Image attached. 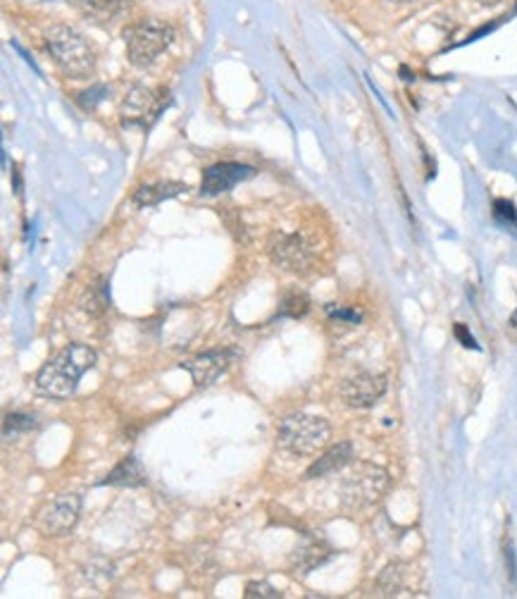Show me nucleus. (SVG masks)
<instances>
[{
    "instance_id": "obj_27",
    "label": "nucleus",
    "mask_w": 517,
    "mask_h": 599,
    "mask_svg": "<svg viewBox=\"0 0 517 599\" xmlns=\"http://www.w3.org/2000/svg\"><path fill=\"white\" fill-rule=\"evenodd\" d=\"M479 5H498V3H504V0H477Z\"/></svg>"
},
{
    "instance_id": "obj_11",
    "label": "nucleus",
    "mask_w": 517,
    "mask_h": 599,
    "mask_svg": "<svg viewBox=\"0 0 517 599\" xmlns=\"http://www.w3.org/2000/svg\"><path fill=\"white\" fill-rule=\"evenodd\" d=\"M256 175L250 165L242 163H217L203 172V182H200V193L203 196H220V193L234 189L239 182H246Z\"/></svg>"
},
{
    "instance_id": "obj_2",
    "label": "nucleus",
    "mask_w": 517,
    "mask_h": 599,
    "mask_svg": "<svg viewBox=\"0 0 517 599\" xmlns=\"http://www.w3.org/2000/svg\"><path fill=\"white\" fill-rule=\"evenodd\" d=\"M43 41L64 77L89 79L96 72V50L74 27L53 24L46 29Z\"/></svg>"
},
{
    "instance_id": "obj_9",
    "label": "nucleus",
    "mask_w": 517,
    "mask_h": 599,
    "mask_svg": "<svg viewBox=\"0 0 517 599\" xmlns=\"http://www.w3.org/2000/svg\"><path fill=\"white\" fill-rule=\"evenodd\" d=\"M386 387H389V382L384 375L360 372V375L343 380L341 399L346 401V406L351 408H372L386 394Z\"/></svg>"
},
{
    "instance_id": "obj_3",
    "label": "nucleus",
    "mask_w": 517,
    "mask_h": 599,
    "mask_svg": "<svg viewBox=\"0 0 517 599\" xmlns=\"http://www.w3.org/2000/svg\"><path fill=\"white\" fill-rule=\"evenodd\" d=\"M329 437H332L329 423L310 414L286 415L276 428L279 449L293 457H315L329 444Z\"/></svg>"
},
{
    "instance_id": "obj_25",
    "label": "nucleus",
    "mask_w": 517,
    "mask_h": 599,
    "mask_svg": "<svg viewBox=\"0 0 517 599\" xmlns=\"http://www.w3.org/2000/svg\"><path fill=\"white\" fill-rule=\"evenodd\" d=\"M453 335L461 339V344L465 347V349H479V344H477V339L472 335H470V329L462 325V322H455L453 328Z\"/></svg>"
},
{
    "instance_id": "obj_8",
    "label": "nucleus",
    "mask_w": 517,
    "mask_h": 599,
    "mask_svg": "<svg viewBox=\"0 0 517 599\" xmlns=\"http://www.w3.org/2000/svg\"><path fill=\"white\" fill-rule=\"evenodd\" d=\"M79 514H81V497L74 492L60 494L38 511L36 528L41 530L43 535L60 537L77 526Z\"/></svg>"
},
{
    "instance_id": "obj_5",
    "label": "nucleus",
    "mask_w": 517,
    "mask_h": 599,
    "mask_svg": "<svg viewBox=\"0 0 517 599\" xmlns=\"http://www.w3.org/2000/svg\"><path fill=\"white\" fill-rule=\"evenodd\" d=\"M174 41V29L160 20H139L124 29V46H127L129 63L136 67H148L160 53L170 48Z\"/></svg>"
},
{
    "instance_id": "obj_24",
    "label": "nucleus",
    "mask_w": 517,
    "mask_h": 599,
    "mask_svg": "<svg viewBox=\"0 0 517 599\" xmlns=\"http://www.w3.org/2000/svg\"><path fill=\"white\" fill-rule=\"evenodd\" d=\"M326 313L332 315V318H339V321H346V322H360L362 315L358 313V311H353V308H341V306H334V304H329L326 306Z\"/></svg>"
},
{
    "instance_id": "obj_4",
    "label": "nucleus",
    "mask_w": 517,
    "mask_h": 599,
    "mask_svg": "<svg viewBox=\"0 0 517 599\" xmlns=\"http://www.w3.org/2000/svg\"><path fill=\"white\" fill-rule=\"evenodd\" d=\"M389 485V475L384 468L372 464H353L346 478L341 483V504L351 514H360L368 511L382 500Z\"/></svg>"
},
{
    "instance_id": "obj_23",
    "label": "nucleus",
    "mask_w": 517,
    "mask_h": 599,
    "mask_svg": "<svg viewBox=\"0 0 517 599\" xmlns=\"http://www.w3.org/2000/svg\"><path fill=\"white\" fill-rule=\"evenodd\" d=\"M106 96H107L106 86H93V89H89V91L79 93V106L84 107V110H93V107L98 106L100 100L106 98Z\"/></svg>"
},
{
    "instance_id": "obj_28",
    "label": "nucleus",
    "mask_w": 517,
    "mask_h": 599,
    "mask_svg": "<svg viewBox=\"0 0 517 599\" xmlns=\"http://www.w3.org/2000/svg\"><path fill=\"white\" fill-rule=\"evenodd\" d=\"M394 3H411V0H394Z\"/></svg>"
},
{
    "instance_id": "obj_19",
    "label": "nucleus",
    "mask_w": 517,
    "mask_h": 599,
    "mask_svg": "<svg viewBox=\"0 0 517 599\" xmlns=\"http://www.w3.org/2000/svg\"><path fill=\"white\" fill-rule=\"evenodd\" d=\"M403 569L398 564L389 566V569H384L379 580H377V595H382V597H396L398 590L403 587Z\"/></svg>"
},
{
    "instance_id": "obj_26",
    "label": "nucleus",
    "mask_w": 517,
    "mask_h": 599,
    "mask_svg": "<svg viewBox=\"0 0 517 599\" xmlns=\"http://www.w3.org/2000/svg\"><path fill=\"white\" fill-rule=\"evenodd\" d=\"M505 564H508V576L511 580L517 578V566H515V552H513L511 543L505 544Z\"/></svg>"
},
{
    "instance_id": "obj_15",
    "label": "nucleus",
    "mask_w": 517,
    "mask_h": 599,
    "mask_svg": "<svg viewBox=\"0 0 517 599\" xmlns=\"http://www.w3.org/2000/svg\"><path fill=\"white\" fill-rule=\"evenodd\" d=\"M79 13L96 21H114L129 10V0H70Z\"/></svg>"
},
{
    "instance_id": "obj_20",
    "label": "nucleus",
    "mask_w": 517,
    "mask_h": 599,
    "mask_svg": "<svg viewBox=\"0 0 517 599\" xmlns=\"http://www.w3.org/2000/svg\"><path fill=\"white\" fill-rule=\"evenodd\" d=\"M36 428V418L27 414H7L3 421V437L5 440H14V437L24 435L29 430Z\"/></svg>"
},
{
    "instance_id": "obj_12",
    "label": "nucleus",
    "mask_w": 517,
    "mask_h": 599,
    "mask_svg": "<svg viewBox=\"0 0 517 599\" xmlns=\"http://www.w3.org/2000/svg\"><path fill=\"white\" fill-rule=\"evenodd\" d=\"M332 557V547L319 533H305L296 544L293 552V566L301 573H310L312 569H318Z\"/></svg>"
},
{
    "instance_id": "obj_6",
    "label": "nucleus",
    "mask_w": 517,
    "mask_h": 599,
    "mask_svg": "<svg viewBox=\"0 0 517 599\" xmlns=\"http://www.w3.org/2000/svg\"><path fill=\"white\" fill-rule=\"evenodd\" d=\"M170 103V93L153 91L146 86H134L120 106V120L124 127L148 129Z\"/></svg>"
},
{
    "instance_id": "obj_10",
    "label": "nucleus",
    "mask_w": 517,
    "mask_h": 599,
    "mask_svg": "<svg viewBox=\"0 0 517 599\" xmlns=\"http://www.w3.org/2000/svg\"><path fill=\"white\" fill-rule=\"evenodd\" d=\"M236 358H239V351H234V349L208 351V354H200V356L182 364V368L191 375L193 385L208 387V385H213L215 380L220 378L222 372H227V368L234 364Z\"/></svg>"
},
{
    "instance_id": "obj_14",
    "label": "nucleus",
    "mask_w": 517,
    "mask_h": 599,
    "mask_svg": "<svg viewBox=\"0 0 517 599\" xmlns=\"http://www.w3.org/2000/svg\"><path fill=\"white\" fill-rule=\"evenodd\" d=\"M189 192V186L182 184V182H156V184H143L139 186L131 196L136 208H148L157 206L167 199H174L179 193Z\"/></svg>"
},
{
    "instance_id": "obj_1",
    "label": "nucleus",
    "mask_w": 517,
    "mask_h": 599,
    "mask_svg": "<svg viewBox=\"0 0 517 599\" xmlns=\"http://www.w3.org/2000/svg\"><path fill=\"white\" fill-rule=\"evenodd\" d=\"M93 365H96V351L91 347L70 344L43 365L36 378V389L50 399H67L74 394L84 372L91 371Z\"/></svg>"
},
{
    "instance_id": "obj_21",
    "label": "nucleus",
    "mask_w": 517,
    "mask_h": 599,
    "mask_svg": "<svg viewBox=\"0 0 517 599\" xmlns=\"http://www.w3.org/2000/svg\"><path fill=\"white\" fill-rule=\"evenodd\" d=\"M494 218H496V222L501 225V227L513 229L517 225L515 203H511V201H505V199L494 201Z\"/></svg>"
},
{
    "instance_id": "obj_17",
    "label": "nucleus",
    "mask_w": 517,
    "mask_h": 599,
    "mask_svg": "<svg viewBox=\"0 0 517 599\" xmlns=\"http://www.w3.org/2000/svg\"><path fill=\"white\" fill-rule=\"evenodd\" d=\"M107 304H110V296H107V279L106 278H96L93 282H89L79 299V306L84 313H89L91 318H98L107 311Z\"/></svg>"
},
{
    "instance_id": "obj_29",
    "label": "nucleus",
    "mask_w": 517,
    "mask_h": 599,
    "mask_svg": "<svg viewBox=\"0 0 517 599\" xmlns=\"http://www.w3.org/2000/svg\"><path fill=\"white\" fill-rule=\"evenodd\" d=\"M515 14H517V5H515Z\"/></svg>"
},
{
    "instance_id": "obj_16",
    "label": "nucleus",
    "mask_w": 517,
    "mask_h": 599,
    "mask_svg": "<svg viewBox=\"0 0 517 599\" xmlns=\"http://www.w3.org/2000/svg\"><path fill=\"white\" fill-rule=\"evenodd\" d=\"M103 485H117V487H141L146 485V471H143L141 461L136 457L122 458L120 464L114 466L113 471L107 473Z\"/></svg>"
},
{
    "instance_id": "obj_18",
    "label": "nucleus",
    "mask_w": 517,
    "mask_h": 599,
    "mask_svg": "<svg viewBox=\"0 0 517 599\" xmlns=\"http://www.w3.org/2000/svg\"><path fill=\"white\" fill-rule=\"evenodd\" d=\"M308 311H310V299L301 289H289L282 296V304H279V315L282 318H303Z\"/></svg>"
},
{
    "instance_id": "obj_13",
    "label": "nucleus",
    "mask_w": 517,
    "mask_h": 599,
    "mask_svg": "<svg viewBox=\"0 0 517 599\" xmlns=\"http://www.w3.org/2000/svg\"><path fill=\"white\" fill-rule=\"evenodd\" d=\"M351 461H353V444L351 442L334 444V447H329V449H326L325 454H322L308 471H305V478L308 480L325 478V475H332V473L346 468Z\"/></svg>"
},
{
    "instance_id": "obj_7",
    "label": "nucleus",
    "mask_w": 517,
    "mask_h": 599,
    "mask_svg": "<svg viewBox=\"0 0 517 599\" xmlns=\"http://www.w3.org/2000/svg\"><path fill=\"white\" fill-rule=\"evenodd\" d=\"M267 253L272 263L286 272H305L312 263V246L298 232H275L269 236Z\"/></svg>"
},
{
    "instance_id": "obj_22",
    "label": "nucleus",
    "mask_w": 517,
    "mask_h": 599,
    "mask_svg": "<svg viewBox=\"0 0 517 599\" xmlns=\"http://www.w3.org/2000/svg\"><path fill=\"white\" fill-rule=\"evenodd\" d=\"M282 593L275 586H269L267 580H253L246 586V599H279Z\"/></svg>"
}]
</instances>
